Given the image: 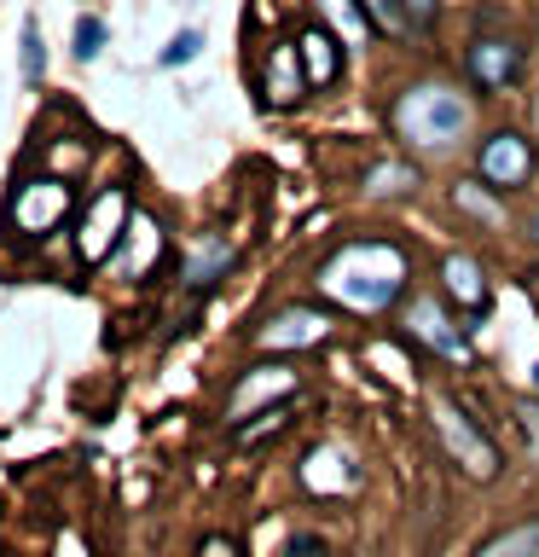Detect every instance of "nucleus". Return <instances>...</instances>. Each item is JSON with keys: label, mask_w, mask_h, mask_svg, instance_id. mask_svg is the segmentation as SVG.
<instances>
[{"label": "nucleus", "mask_w": 539, "mask_h": 557, "mask_svg": "<svg viewBox=\"0 0 539 557\" xmlns=\"http://www.w3.org/2000/svg\"><path fill=\"white\" fill-rule=\"evenodd\" d=\"M319 296L342 302L348 313H389L412 285V261L389 238H348L337 256L319 268Z\"/></svg>", "instance_id": "obj_1"}, {"label": "nucleus", "mask_w": 539, "mask_h": 557, "mask_svg": "<svg viewBox=\"0 0 539 557\" xmlns=\"http://www.w3.org/2000/svg\"><path fill=\"white\" fill-rule=\"evenodd\" d=\"M389 122H394V134L417 151H452L469 134V122H476V104L447 82H417L394 99Z\"/></svg>", "instance_id": "obj_2"}, {"label": "nucleus", "mask_w": 539, "mask_h": 557, "mask_svg": "<svg viewBox=\"0 0 539 557\" xmlns=\"http://www.w3.org/2000/svg\"><path fill=\"white\" fill-rule=\"evenodd\" d=\"M464 76L476 94H504L528 76V47L511 41V35H476L464 47Z\"/></svg>", "instance_id": "obj_3"}, {"label": "nucleus", "mask_w": 539, "mask_h": 557, "mask_svg": "<svg viewBox=\"0 0 539 557\" xmlns=\"http://www.w3.org/2000/svg\"><path fill=\"white\" fill-rule=\"evenodd\" d=\"M534 163H539V157H534V139L522 134V128H493V134L476 146V174H481L493 191L528 186V181H534Z\"/></svg>", "instance_id": "obj_4"}, {"label": "nucleus", "mask_w": 539, "mask_h": 557, "mask_svg": "<svg viewBox=\"0 0 539 557\" xmlns=\"http://www.w3.org/2000/svg\"><path fill=\"white\" fill-rule=\"evenodd\" d=\"M435 430H441V442H447V453L459 459L469 476H481V482H493L499 470H504V459H499V447L487 442V430H476L469 418L452 407V400H435Z\"/></svg>", "instance_id": "obj_5"}, {"label": "nucleus", "mask_w": 539, "mask_h": 557, "mask_svg": "<svg viewBox=\"0 0 539 557\" xmlns=\"http://www.w3.org/2000/svg\"><path fill=\"white\" fill-rule=\"evenodd\" d=\"M70 209H76V186H70V181H24L12 191V226L24 238L52 233Z\"/></svg>", "instance_id": "obj_6"}, {"label": "nucleus", "mask_w": 539, "mask_h": 557, "mask_svg": "<svg viewBox=\"0 0 539 557\" xmlns=\"http://www.w3.org/2000/svg\"><path fill=\"white\" fill-rule=\"evenodd\" d=\"M122 226H128V191L111 186V191H99V198H93V215H87L82 238H76V250H82L87 268H99V261H111V256H116Z\"/></svg>", "instance_id": "obj_7"}, {"label": "nucleus", "mask_w": 539, "mask_h": 557, "mask_svg": "<svg viewBox=\"0 0 539 557\" xmlns=\"http://www.w3.org/2000/svg\"><path fill=\"white\" fill-rule=\"evenodd\" d=\"M330 337V320L319 308H278L267 325L255 331V348H273V355H296V348H319Z\"/></svg>", "instance_id": "obj_8"}, {"label": "nucleus", "mask_w": 539, "mask_h": 557, "mask_svg": "<svg viewBox=\"0 0 539 557\" xmlns=\"http://www.w3.org/2000/svg\"><path fill=\"white\" fill-rule=\"evenodd\" d=\"M308 64H302V47H273L267 52V64H261V94H267V104H290V99H302L308 94Z\"/></svg>", "instance_id": "obj_9"}, {"label": "nucleus", "mask_w": 539, "mask_h": 557, "mask_svg": "<svg viewBox=\"0 0 539 557\" xmlns=\"http://www.w3.org/2000/svg\"><path fill=\"white\" fill-rule=\"evenodd\" d=\"M406 331L417 343H429L435 355H464V331H452L447 308H435V296H417L406 308Z\"/></svg>", "instance_id": "obj_10"}, {"label": "nucleus", "mask_w": 539, "mask_h": 557, "mask_svg": "<svg viewBox=\"0 0 539 557\" xmlns=\"http://www.w3.org/2000/svg\"><path fill=\"white\" fill-rule=\"evenodd\" d=\"M226 268H233V244H226L221 233H203L186 250L180 278H186V290H209V285H221V278H226Z\"/></svg>", "instance_id": "obj_11"}, {"label": "nucleus", "mask_w": 539, "mask_h": 557, "mask_svg": "<svg viewBox=\"0 0 539 557\" xmlns=\"http://www.w3.org/2000/svg\"><path fill=\"white\" fill-rule=\"evenodd\" d=\"M296 47H302V64H308V82L313 87H330V82L342 76V47H337V35H330L325 24H302Z\"/></svg>", "instance_id": "obj_12"}, {"label": "nucleus", "mask_w": 539, "mask_h": 557, "mask_svg": "<svg viewBox=\"0 0 539 557\" xmlns=\"http://www.w3.org/2000/svg\"><path fill=\"white\" fill-rule=\"evenodd\" d=\"M441 290L464 308H487V273L476 256H447L441 261Z\"/></svg>", "instance_id": "obj_13"}, {"label": "nucleus", "mask_w": 539, "mask_h": 557, "mask_svg": "<svg viewBox=\"0 0 539 557\" xmlns=\"http://www.w3.org/2000/svg\"><path fill=\"white\" fill-rule=\"evenodd\" d=\"M290 412H296V395H273L261 412L233 418V442H238V447H261L267 435H278V430L290 424Z\"/></svg>", "instance_id": "obj_14"}, {"label": "nucleus", "mask_w": 539, "mask_h": 557, "mask_svg": "<svg viewBox=\"0 0 539 557\" xmlns=\"http://www.w3.org/2000/svg\"><path fill=\"white\" fill-rule=\"evenodd\" d=\"M424 186V174H417V163H377L365 169V198H412V191Z\"/></svg>", "instance_id": "obj_15"}, {"label": "nucleus", "mask_w": 539, "mask_h": 557, "mask_svg": "<svg viewBox=\"0 0 539 557\" xmlns=\"http://www.w3.org/2000/svg\"><path fill=\"white\" fill-rule=\"evenodd\" d=\"M476 557H539V517L511 522V529H499L493 540H481Z\"/></svg>", "instance_id": "obj_16"}, {"label": "nucleus", "mask_w": 539, "mask_h": 557, "mask_svg": "<svg viewBox=\"0 0 539 557\" xmlns=\"http://www.w3.org/2000/svg\"><path fill=\"white\" fill-rule=\"evenodd\" d=\"M17 76H24V87H41L47 76V41H41V17H24V35H17Z\"/></svg>", "instance_id": "obj_17"}, {"label": "nucleus", "mask_w": 539, "mask_h": 557, "mask_svg": "<svg viewBox=\"0 0 539 557\" xmlns=\"http://www.w3.org/2000/svg\"><path fill=\"white\" fill-rule=\"evenodd\" d=\"M104 41H111V24H104V17H93V12H82V17H76V35H70V59H76V64H93L99 52H104Z\"/></svg>", "instance_id": "obj_18"}, {"label": "nucleus", "mask_w": 539, "mask_h": 557, "mask_svg": "<svg viewBox=\"0 0 539 557\" xmlns=\"http://www.w3.org/2000/svg\"><path fill=\"white\" fill-rule=\"evenodd\" d=\"M273 383H285V389H290V372H285V366H255V372L238 383V395H233V418H243V412H250L255 400L273 389Z\"/></svg>", "instance_id": "obj_19"}, {"label": "nucleus", "mask_w": 539, "mask_h": 557, "mask_svg": "<svg viewBox=\"0 0 539 557\" xmlns=\"http://www.w3.org/2000/svg\"><path fill=\"white\" fill-rule=\"evenodd\" d=\"M191 59H203V29H198V24H186V29L168 35V47L156 52V70H180V64H191Z\"/></svg>", "instance_id": "obj_20"}, {"label": "nucleus", "mask_w": 539, "mask_h": 557, "mask_svg": "<svg viewBox=\"0 0 539 557\" xmlns=\"http://www.w3.org/2000/svg\"><path fill=\"white\" fill-rule=\"evenodd\" d=\"M360 7L372 12L377 35H412V17H406V7H400V0H360Z\"/></svg>", "instance_id": "obj_21"}, {"label": "nucleus", "mask_w": 539, "mask_h": 557, "mask_svg": "<svg viewBox=\"0 0 539 557\" xmlns=\"http://www.w3.org/2000/svg\"><path fill=\"white\" fill-rule=\"evenodd\" d=\"M452 198H459V209H469V215H481V221H493V226H499V203H493V198H481L476 181H459V186H452Z\"/></svg>", "instance_id": "obj_22"}, {"label": "nucleus", "mask_w": 539, "mask_h": 557, "mask_svg": "<svg viewBox=\"0 0 539 557\" xmlns=\"http://www.w3.org/2000/svg\"><path fill=\"white\" fill-rule=\"evenodd\" d=\"M400 7H406V17H412V35L435 29V17H441V0H400Z\"/></svg>", "instance_id": "obj_23"}, {"label": "nucleus", "mask_w": 539, "mask_h": 557, "mask_svg": "<svg viewBox=\"0 0 539 557\" xmlns=\"http://www.w3.org/2000/svg\"><path fill=\"white\" fill-rule=\"evenodd\" d=\"M285 557H325V540H319V534H290Z\"/></svg>", "instance_id": "obj_24"}, {"label": "nucleus", "mask_w": 539, "mask_h": 557, "mask_svg": "<svg viewBox=\"0 0 539 557\" xmlns=\"http://www.w3.org/2000/svg\"><path fill=\"white\" fill-rule=\"evenodd\" d=\"M516 418H522V435L534 442V453H539V400H522L516 407Z\"/></svg>", "instance_id": "obj_25"}, {"label": "nucleus", "mask_w": 539, "mask_h": 557, "mask_svg": "<svg viewBox=\"0 0 539 557\" xmlns=\"http://www.w3.org/2000/svg\"><path fill=\"white\" fill-rule=\"evenodd\" d=\"M198 557H238V546H233L226 534H209L203 546H198Z\"/></svg>", "instance_id": "obj_26"}, {"label": "nucleus", "mask_w": 539, "mask_h": 557, "mask_svg": "<svg viewBox=\"0 0 539 557\" xmlns=\"http://www.w3.org/2000/svg\"><path fill=\"white\" fill-rule=\"evenodd\" d=\"M528 238L539 244V209H534V221H528Z\"/></svg>", "instance_id": "obj_27"}, {"label": "nucleus", "mask_w": 539, "mask_h": 557, "mask_svg": "<svg viewBox=\"0 0 539 557\" xmlns=\"http://www.w3.org/2000/svg\"><path fill=\"white\" fill-rule=\"evenodd\" d=\"M534 389H539V366H534Z\"/></svg>", "instance_id": "obj_28"}]
</instances>
